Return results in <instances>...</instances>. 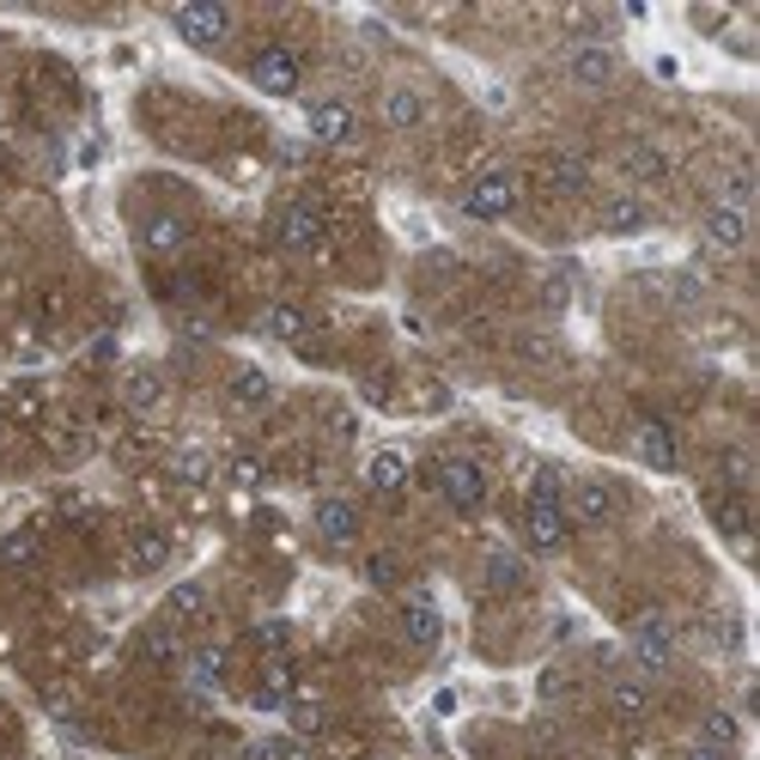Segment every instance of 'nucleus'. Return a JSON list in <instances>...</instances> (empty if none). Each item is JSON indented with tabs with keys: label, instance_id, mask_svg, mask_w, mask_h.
<instances>
[{
	"label": "nucleus",
	"instance_id": "f257e3e1",
	"mask_svg": "<svg viewBox=\"0 0 760 760\" xmlns=\"http://www.w3.org/2000/svg\"><path fill=\"white\" fill-rule=\"evenodd\" d=\"M433 481H438V499H445L450 512H462V517L481 512L487 493H493V487H487V469H481L474 457H445V462L433 469Z\"/></svg>",
	"mask_w": 760,
	"mask_h": 760
},
{
	"label": "nucleus",
	"instance_id": "f03ea898",
	"mask_svg": "<svg viewBox=\"0 0 760 760\" xmlns=\"http://www.w3.org/2000/svg\"><path fill=\"white\" fill-rule=\"evenodd\" d=\"M512 208H517V171H505V165L481 171L469 189H462V213H469V220H481V225H499Z\"/></svg>",
	"mask_w": 760,
	"mask_h": 760
},
{
	"label": "nucleus",
	"instance_id": "7ed1b4c3",
	"mask_svg": "<svg viewBox=\"0 0 760 760\" xmlns=\"http://www.w3.org/2000/svg\"><path fill=\"white\" fill-rule=\"evenodd\" d=\"M275 237H280L287 256H323V244H328L323 208H316V201H287L280 220H275Z\"/></svg>",
	"mask_w": 760,
	"mask_h": 760
},
{
	"label": "nucleus",
	"instance_id": "20e7f679",
	"mask_svg": "<svg viewBox=\"0 0 760 760\" xmlns=\"http://www.w3.org/2000/svg\"><path fill=\"white\" fill-rule=\"evenodd\" d=\"M249 79H256V92H268V98H292L304 79V62L292 43H262V49L249 55Z\"/></svg>",
	"mask_w": 760,
	"mask_h": 760
},
{
	"label": "nucleus",
	"instance_id": "39448f33",
	"mask_svg": "<svg viewBox=\"0 0 760 760\" xmlns=\"http://www.w3.org/2000/svg\"><path fill=\"white\" fill-rule=\"evenodd\" d=\"M171 25L189 49H220V43L232 37V13H225L220 0H183L171 13Z\"/></svg>",
	"mask_w": 760,
	"mask_h": 760
},
{
	"label": "nucleus",
	"instance_id": "423d86ee",
	"mask_svg": "<svg viewBox=\"0 0 760 760\" xmlns=\"http://www.w3.org/2000/svg\"><path fill=\"white\" fill-rule=\"evenodd\" d=\"M615 74H621V49H608V43H572L566 49V79L584 86V92L615 86Z\"/></svg>",
	"mask_w": 760,
	"mask_h": 760
},
{
	"label": "nucleus",
	"instance_id": "0eeeda50",
	"mask_svg": "<svg viewBox=\"0 0 760 760\" xmlns=\"http://www.w3.org/2000/svg\"><path fill=\"white\" fill-rule=\"evenodd\" d=\"M354 104H347V98H304V134H311V141H323V146H347L354 141Z\"/></svg>",
	"mask_w": 760,
	"mask_h": 760
},
{
	"label": "nucleus",
	"instance_id": "6e6552de",
	"mask_svg": "<svg viewBox=\"0 0 760 760\" xmlns=\"http://www.w3.org/2000/svg\"><path fill=\"white\" fill-rule=\"evenodd\" d=\"M627 645H633V663H639L645 675H657V669L675 657V621L669 615H639L633 633H627Z\"/></svg>",
	"mask_w": 760,
	"mask_h": 760
},
{
	"label": "nucleus",
	"instance_id": "1a4fd4ad",
	"mask_svg": "<svg viewBox=\"0 0 760 760\" xmlns=\"http://www.w3.org/2000/svg\"><path fill=\"white\" fill-rule=\"evenodd\" d=\"M311 529L328 541V548H347V541H359V505L342 493H323L311 505Z\"/></svg>",
	"mask_w": 760,
	"mask_h": 760
},
{
	"label": "nucleus",
	"instance_id": "9d476101",
	"mask_svg": "<svg viewBox=\"0 0 760 760\" xmlns=\"http://www.w3.org/2000/svg\"><path fill=\"white\" fill-rule=\"evenodd\" d=\"M524 541L536 554H560L566 541H572V517H566V505H536V499H529L524 505Z\"/></svg>",
	"mask_w": 760,
	"mask_h": 760
},
{
	"label": "nucleus",
	"instance_id": "9b49d317",
	"mask_svg": "<svg viewBox=\"0 0 760 760\" xmlns=\"http://www.w3.org/2000/svg\"><path fill=\"white\" fill-rule=\"evenodd\" d=\"M700 237H706V249H718V256H742L748 249V213L712 201L706 220H700Z\"/></svg>",
	"mask_w": 760,
	"mask_h": 760
},
{
	"label": "nucleus",
	"instance_id": "f8f14e48",
	"mask_svg": "<svg viewBox=\"0 0 760 760\" xmlns=\"http://www.w3.org/2000/svg\"><path fill=\"white\" fill-rule=\"evenodd\" d=\"M633 457L657 474L682 469V445H675V433H669L663 420H639V426H633Z\"/></svg>",
	"mask_w": 760,
	"mask_h": 760
},
{
	"label": "nucleus",
	"instance_id": "ddd939ff",
	"mask_svg": "<svg viewBox=\"0 0 760 760\" xmlns=\"http://www.w3.org/2000/svg\"><path fill=\"white\" fill-rule=\"evenodd\" d=\"M402 639L414 645V651H438V639H445V615H438L433 596H402Z\"/></svg>",
	"mask_w": 760,
	"mask_h": 760
},
{
	"label": "nucleus",
	"instance_id": "4468645a",
	"mask_svg": "<svg viewBox=\"0 0 760 760\" xmlns=\"http://www.w3.org/2000/svg\"><path fill=\"white\" fill-rule=\"evenodd\" d=\"M165 560H171V536L158 524H141L128 536V548H122V566H128L134 578H146V572H165Z\"/></svg>",
	"mask_w": 760,
	"mask_h": 760
},
{
	"label": "nucleus",
	"instance_id": "2eb2a0df",
	"mask_svg": "<svg viewBox=\"0 0 760 760\" xmlns=\"http://www.w3.org/2000/svg\"><path fill=\"white\" fill-rule=\"evenodd\" d=\"M541 177H548L554 195H584L590 189V158L572 153V146H554V153L541 158Z\"/></svg>",
	"mask_w": 760,
	"mask_h": 760
},
{
	"label": "nucleus",
	"instance_id": "dca6fc26",
	"mask_svg": "<svg viewBox=\"0 0 760 760\" xmlns=\"http://www.w3.org/2000/svg\"><path fill=\"white\" fill-rule=\"evenodd\" d=\"M165 371H153V366H128L122 371V407L128 414H158L165 407Z\"/></svg>",
	"mask_w": 760,
	"mask_h": 760
},
{
	"label": "nucleus",
	"instance_id": "f3484780",
	"mask_svg": "<svg viewBox=\"0 0 760 760\" xmlns=\"http://www.w3.org/2000/svg\"><path fill=\"white\" fill-rule=\"evenodd\" d=\"M141 244H146V256H183L189 249V220L183 213H146Z\"/></svg>",
	"mask_w": 760,
	"mask_h": 760
},
{
	"label": "nucleus",
	"instance_id": "a211bd4d",
	"mask_svg": "<svg viewBox=\"0 0 760 760\" xmlns=\"http://www.w3.org/2000/svg\"><path fill=\"white\" fill-rule=\"evenodd\" d=\"M615 487L608 481H578L572 487V512L566 517H578V524H590V529H603V524H615Z\"/></svg>",
	"mask_w": 760,
	"mask_h": 760
},
{
	"label": "nucleus",
	"instance_id": "6ab92c4d",
	"mask_svg": "<svg viewBox=\"0 0 760 760\" xmlns=\"http://www.w3.org/2000/svg\"><path fill=\"white\" fill-rule=\"evenodd\" d=\"M225 402H232L237 414H262V407L275 402V378H268V371H256V366H237L232 383H225Z\"/></svg>",
	"mask_w": 760,
	"mask_h": 760
},
{
	"label": "nucleus",
	"instance_id": "aec40b11",
	"mask_svg": "<svg viewBox=\"0 0 760 760\" xmlns=\"http://www.w3.org/2000/svg\"><path fill=\"white\" fill-rule=\"evenodd\" d=\"M256 328H262L268 342H287V347H299L304 335H311V316H304V304H292V299H275L262 316H256Z\"/></svg>",
	"mask_w": 760,
	"mask_h": 760
},
{
	"label": "nucleus",
	"instance_id": "412c9836",
	"mask_svg": "<svg viewBox=\"0 0 760 760\" xmlns=\"http://www.w3.org/2000/svg\"><path fill=\"white\" fill-rule=\"evenodd\" d=\"M596 225H603L608 237H633L651 225V208H645V195H608L603 213H596Z\"/></svg>",
	"mask_w": 760,
	"mask_h": 760
},
{
	"label": "nucleus",
	"instance_id": "4be33fe9",
	"mask_svg": "<svg viewBox=\"0 0 760 760\" xmlns=\"http://www.w3.org/2000/svg\"><path fill=\"white\" fill-rule=\"evenodd\" d=\"M481 578H487V590H493V596H512V590L529 584V566H524V554L493 548V554H487V566H481Z\"/></svg>",
	"mask_w": 760,
	"mask_h": 760
},
{
	"label": "nucleus",
	"instance_id": "5701e85b",
	"mask_svg": "<svg viewBox=\"0 0 760 760\" xmlns=\"http://www.w3.org/2000/svg\"><path fill=\"white\" fill-rule=\"evenodd\" d=\"M366 487L371 493H383V499H395L407 487V457L395 445H383V450H371V462H366Z\"/></svg>",
	"mask_w": 760,
	"mask_h": 760
},
{
	"label": "nucleus",
	"instance_id": "b1692460",
	"mask_svg": "<svg viewBox=\"0 0 760 760\" xmlns=\"http://www.w3.org/2000/svg\"><path fill=\"white\" fill-rule=\"evenodd\" d=\"M287 700H292V663H287V657H268V669L256 675L249 706H256V712H280Z\"/></svg>",
	"mask_w": 760,
	"mask_h": 760
},
{
	"label": "nucleus",
	"instance_id": "393cba45",
	"mask_svg": "<svg viewBox=\"0 0 760 760\" xmlns=\"http://www.w3.org/2000/svg\"><path fill=\"white\" fill-rule=\"evenodd\" d=\"M383 122H390L395 134L420 128V122H426V98H420V86H390V92H383Z\"/></svg>",
	"mask_w": 760,
	"mask_h": 760
},
{
	"label": "nucleus",
	"instance_id": "a878e982",
	"mask_svg": "<svg viewBox=\"0 0 760 760\" xmlns=\"http://www.w3.org/2000/svg\"><path fill=\"white\" fill-rule=\"evenodd\" d=\"M621 171H627L633 183H663V177H669V153H663V146H651V141H633L627 153H621Z\"/></svg>",
	"mask_w": 760,
	"mask_h": 760
},
{
	"label": "nucleus",
	"instance_id": "bb28decb",
	"mask_svg": "<svg viewBox=\"0 0 760 760\" xmlns=\"http://www.w3.org/2000/svg\"><path fill=\"white\" fill-rule=\"evenodd\" d=\"M201 615H208V584H195V578L165 596V621H171V627H195Z\"/></svg>",
	"mask_w": 760,
	"mask_h": 760
},
{
	"label": "nucleus",
	"instance_id": "cd10ccee",
	"mask_svg": "<svg viewBox=\"0 0 760 760\" xmlns=\"http://www.w3.org/2000/svg\"><path fill=\"white\" fill-rule=\"evenodd\" d=\"M213 469H220V462H213L208 445H177V450H171V474H177L183 487H208Z\"/></svg>",
	"mask_w": 760,
	"mask_h": 760
},
{
	"label": "nucleus",
	"instance_id": "c85d7f7f",
	"mask_svg": "<svg viewBox=\"0 0 760 760\" xmlns=\"http://www.w3.org/2000/svg\"><path fill=\"white\" fill-rule=\"evenodd\" d=\"M608 706H615L621 718H645V712H651V682H645V675H615V682H608Z\"/></svg>",
	"mask_w": 760,
	"mask_h": 760
},
{
	"label": "nucleus",
	"instance_id": "c756f323",
	"mask_svg": "<svg viewBox=\"0 0 760 760\" xmlns=\"http://www.w3.org/2000/svg\"><path fill=\"white\" fill-rule=\"evenodd\" d=\"M706 512H712V524H718L724 536L742 548V541H748V505H742V493H712Z\"/></svg>",
	"mask_w": 760,
	"mask_h": 760
},
{
	"label": "nucleus",
	"instance_id": "7c9ffc66",
	"mask_svg": "<svg viewBox=\"0 0 760 760\" xmlns=\"http://www.w3.org/2000/svg\"><path fill=\"white\" fill-rule=\"evenodd\" d=\"M700 742H706V748H724V755H730V748L742 742V724H736V712L712 706L706 718H700Z\"/></svg>",
	"mask_w": 760,
	"mask_h": 760
},
{
	"label": "nucleus",
	"instance_id": "2f4dec72",
	"mask_svg": "<svg viewBox=\"0 0 760 760\" xmlns=\"http://www.w3.org/2000/svg\"><path fill=\"white\" fill-rule=\"evenodd\" d=\"M189 682L195 688H220L225 682V651L220 645H201V651L189 657Z\"/></svg>",
	"mask_w": 760,
	"mask_h": 760
},
{
	"label": "nucleus",
	"instance_id": "473e14b6",
	"mask_svg": "<svg viewBox=\"0 0 760 760\" xmlns=\"http://www.w3.org/2000/svg\"><path fill=\"white\" fill-rule=\"evenodd\" d=\"M225 481H232V487H262L268 481V462L256 457V450H232V457H225Z\"/></svg>",
	"mask_w": 760,
	"mask_h": 760
},
{
	"label": "nucleus",
	"instance_id": "72a5a7b5",
	"mask_svg": "<svg viewBox=\"0 0 760 760\" xmlns=\"http://www.w3.org/2000/svg\"><path fill=\"white\" fill-rule=\"evenodd\" d=\"M718 189H724V208H742L748 213V201H755V171H748V165H730Z\"/></svg>",
	"mask_w": 760,
	"mask_h": 760
},
{
	"label": "nucleus",
	"instance_id": "f704fd0d",
	"mask_svg": "<svg viewBox=\"0 0 760 760\" xmlns=\"http://www.w3.org/2000/svg\"><path fill=\"white\" fill-rule=\"evenodd\" d=\"M287 718H292V730H299V736H311L316 724H323V700H311V694H292V700H287Z\"/></svg>",
	"mask_w": 760,
	"mask_h": 760
},
{
	"label": "nucleus",
	"instance_id": "c9c22d12",
	"mask_svg": "<svg viewBox=\"0 0 760 760\" xmlns=\"http://www.w3.org/2000/svg\"><path fill=\"white\" fill-rule=\"evenodd\" d=\"M146 657H153V663H183V639H177L171 627H153L146 633Z\"/></svg>",
	"mask_w": 760,
	"mask_h": 760
},
{
	"label": "nucleus",
	"instance_id": "e433bc0d",
	"mask_svg": "<svg viewBox=\"0 0 760 760\" xmlns=\"http://www.w3.org/2000/svg\"><path fill=\"white\" fill-rule=\"evenodd\" d=\"M395 572H402V566H395V554H366V584L390 590V584H395Z\"/></svg>",
	"mask_w": 760,
	"mask_h": 760
},
{
	"label": "nucleus",
	"instance_id": "4c0bfd02",
	"mask_svg": "<svg viewBox=\"0 0 760 760\" xmlns=\"http://www.w3.org/2000/svg\"><path fill=\"white\" fill-rule=\"evenodd\" d=\"M37 560V536H7L0 541V566H25Z\"/></svg>",
	"mask_w": 760,
	"mask_h": 760
},
{
	"label": "nucleus",
	"instance_id": "58836bf2",
	"mask_svg": "<svg viewBox=\"0 0 760 760\" xmlns=\"http://www.w3.org/2000/svg\"><path fill=\"white\" fill-rule=\"evenodd\" d=\"M287 639H292V627H287V621H262V627H256V645H262L268 657H280V651H287Z\"/></svg>",
	"mask_w": 760,
	"mask_h": 760
},
{
	"label": "nucleus",
	"instance_id": "ea45409f",
	"mask_svg": "<svg viewBox=\"0 0 760 760\" xmlns=\"http://www.w3.org/2000/svg\"><path fill=\"white\" fill-rule=\"evenodd\" d=\"M541 304H548V311H566V304H572V287H566V275H554L548 287H541Z\"/></svg>",
	"mask_w": 760,
	"mask_h": 760
},
{
	"label": "nucleus",
	"instance_id": "a19ab883",
	"mask_svg": "<svg viewBox=\"0 0 760 760\" xmlns=\"http://www.w3.org/2000/svg\"><path fill=\"white\" fill-rule=\"evenodd\" d=\"M524 359H536V366H541V359H554V342H548V335H524Z\"/></svg>",
	"mask_w": 760,
	"mask_h": 760
},
{
	"label": "nucleus",
	"instance_id": "79ce46f5",
	"mask_svg": "<svg viewBox=\"0 0 760 760\" xmlns=\"http://www.w3.org/2000/svg\"><path fill=\"white\" fill-rule=\"evenodd\" d=\"M675 299H682V304H700V280L682 275V280H675Z\"/></svg>",
	"mask_w": 760,
	"mask_h": 760
}]
</instances>
